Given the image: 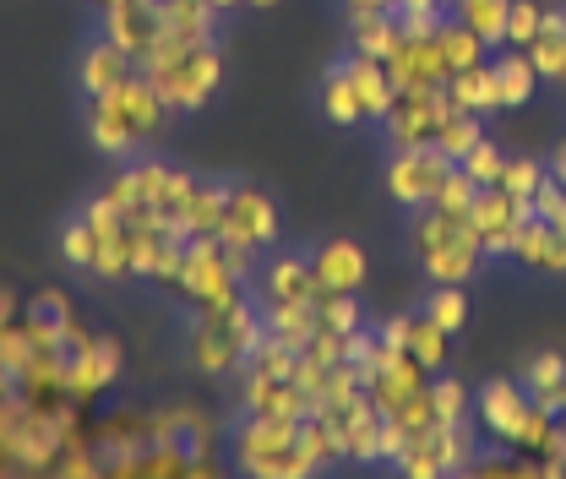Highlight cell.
<instances>
[{"label": "cell", "instance_id": "43", "mask_svg": "<svg viewBox=\"0 0 566 479\" xmlns=\"http://www.w3.org/2000/svg\"><path fill=\"white\" fill-rule=\"evenodd\" d=\"M316 316H322V327H333V333L365 327V305H359L354 289H322V294H316Z\"/></svg>", "mask_w": 566, "mask_h": 479}, {"label": "cell", "instance_id": "15", "mask_svg": "<svg viewBox=\"0 0 566 479\" xmlns=\"http://www.w3.org/2000/svg\"><path fill=\"white\" fill-rule=\"evenodd\" d=\"M528 212H534V207L517 202V197H512V191H501V186H480V191H474L469 223H474V235H480L485 257H512V235H517V223H523Z\"/></svg>", "mask_w": 566, "mask_h": 479}, {"label": "cell", "instance_id": "48", "mask_svg": "<svg viewBox=\"0 0 566 479\" xmlns=\"http://www.w3.org/2000/svg\"><path fill=\"white\" fill-rule=\"evenodd\" d=\"M534 218H545V223H556V229H562V235H566V186H562V180H556V175H551V180H545V186L534 191Z\"/></svg>", "mask_w": 566, "mask_h": 479}, {"label": "cell", "instance_id": "47", "mask_svg": "<svg viewBox=\"0 0 566 479\" xmlns=\"http://www.w3.org/2000/svg\"><path fill=\"white\" fill-rule=\"evenodd\" d=\"M545 11H551V6H539V0H512V11H506V39H501V44L528 50V44L539 39V28H545Z\"/></svg>", "mask_w": 566, "mask_h": 479}, {"label": "cell", "instance_id": "27", "mask_svg": "<svg viewBox=\"0 0 566 479\" xmlns=\"http://www.w3.org/2000/svg\"><path fill=\"white\" fill-rule=\"evenodd\" d=\"M495 66V82H501V98H506V110H523L534 93H539V66L528 61V50H512V44H501L491 55Z\"/></svg>", "mask_w": 566, "mask_h": 479}, {"label": "cell", "instance_id": "39", "mask_svg": "<svg viewBox=\"0 0 566 479\" xmlns=\"http://www.w3.org/2000/svg\"><path fill=\"white\" fill-rule=\"evenodd\" d=\"M480 137H485V115H474V110H458V104H452V115H447V121H441V132H436V147H441L452 164H463V153H469Z\"/></svg>", "mask_w": 566, "mask_h": 479}, {"label": "cell", "instance_id": "2", "mask_svg": "<svg viewBox=\"0 0 566 479\" xmlns=\"http://www.w3.org/2000/svg\"><path fill=\"white\" fill-rule=\"evenodd\" d=\"M268 339L262 327V305H256V289L208 305L191 316V333H186V354H191V371L197 376H240V365L251 360V348Z\"/></svg>", "mask_w": 566, "mask_h": 479}, {"label": "cell", "instance_id": "38", "mask_svg": "<svg viewBox=\"0 0 566 479\" xmlns=\"http://www.w3.org/2000/svg\"><path fill=\"white\" fill-rule=\"evenodd\" d=\"M294 365H300V348L283 339H268L251 348V360L240 365V376H268V382H294Z\"/></svg>", "mask_w": 566, "mask_h": 479}, {"label": "cell", "instance_id": "16", "mask_svg": "<svg viewBox=\"0 0 566 479\" xmlns=\"http://www.w3.org/2000/svg\"><path fill=\"white\" fill-rule=\"evenodd\" d=\"M256 305H283V300H316L322 283L311 257H294V251H268V262L256 268Z\"/></svg>", "mask_w": 566, "mask_h": 479}, {"label": "cell", "instance_id": "35", "mask_svg": "<svg viewBox=\"0 0 566 479\" xmlns=\"http://www.w3.org/2000/svg\"><path fill=\"white\" fill-rule=\"evenodd\" d=\"M424 316L436 322V327H447V333H463L469 327V283H430V294H424L420 305Z\"/></svg>", "mask_w": 566, "mask_h": 479}, {"label": "cell", "instance_id": "33", "mask_svg": "<svg viewBox=\"0 0 566 479\" xmlns=\"http://www.w3.org/2000/svg\"><path fill=\"white\" fill-rule=\"evenodd\" d=\"M436 50H441L447 71H463V66H480V61H491V44H485L474 28H463L458 17H447V22L436 28Z\"/></svg>", "mask_w": 566, "mask_h": 479}, {"label": "cell", "instance_id": "36", "mask_svg": "<svg viewBox=\"0 0 566 479\" xmlns=\"http://www.w3.org/2000/svg\"><path fill=\"white\" fill-rule=\"evenodd\" d=\"M506 11H512V0H452V17L463 28H474L491 50H501V39H506Z\"/></svg>", "mask_w": 566, "mask_h": 479}, {"label": "cell", "instance_id": "26", "mask_svg": "<svg viewBox=\"0 0 566 479\" xmlns=\"http://www.w3.org/2000/svg\"><path fill=\"white\" fill-rule=\"evenodd\" d=\"M17 393L33 398V404H61L66 398V348H39L17 371Z\"/></svg>", "mask_w": 566, "mask_h": 479}, {"label": "cell", "instance_id": "34", "mask_svg": "<svg viewBox=\"0 0 566 479\" xmlns=\"http://www.w3.org/2000/svg\"><path fill=\"white\" fill-rule=\"evenodd\" d=\"M430 419L436 425H474V393H469V382L436 371L430 376Z\"/></svg>", "mask_w": 566, "mask_h": 479}, {"label": "cell", "instance_id": "19", "mask_svg": "<svg viewBox=\"0 0 566 479\" xmlns=\"http://www.w3.org/2000/svg\"><path fill=\"white\" fill-rule=\"evenodd\" d=\"M512 262L528 268V273H566V235L545 218H523L517 235H512Z\"/></svg>", "mask_w": 566, "mask_h": 479}, {"label": "cell", "instance_id": "28", "mask_svg": "<svg viewBox=\"0 0 566 479\" xmlns=\"http://www.w3.org/2000/svg\"><path fill=\"white\" fill-rule=\"evenodd\" d=\"M115 479H191V447H180V441H153L132 464H120Z\"/></svg>", "mask_w": 566, "mask_h": 479}, {"label": "cell", "instance_id": "6", "mask_svg": "<svg viewBox=\"0 0 566 479\" xmlns=\"http://www.w3.org/2000/svg\"><path fill=\"white\" fill-rule=\"evenodd\" d=\"M142 71L153 76V87L164 93V104H169L175 115H197V110H208L212 93L223 87V44H218V39H202V44H164Z\"/></svg>", "mask_w": 566, "mask_h": 479}, {"label": "cell", "instance_id": "10", "mask_svg": "<svg viewBox=\"0 0 566 479\" xmlns=\"http://www.w3.org/2000/svg\"><path fill=\"white\" fill-rule=\"evenodd\" d=\"M469 458H474V425H430L409 441V452L392 469L409 479H447L469 475Z\"/></svg>", "mask_w": 566, "mask_h": 479}, {"label": "cell", "instance_id": "45", "mask_svg": "<svg viewBox=\"0 0 566 479\" xmlns=\"http://www.w3.org/2000/svg\"><path fill=\"white\" fill-rule=\"evenodd\" d=\"M39 354V339H33V327H28V316H11V322H0V371H22L28 360Z\"/></svg>", "mask_w": 566, "mask_h": 479}, {"label": "cell", "instance_id": "55", "mask_svg": "<svg viewBox=\"0 0 566 479\" xmlns=\"http://www.w3.org/2000/svg\"><path fill=\"white\" fill-rule=\"evenodd\" d=\"M93 6H98V11H104V6H120V0H93Z\"/></svg>", "mask_w": 566, "mask_h": 479}, {"label": "cell", "instance_id": "54", "mask_svg": "<svg viewBox=\"0 0 566 479\" xmlns=\"http://www.w3.org/2000/svg\"><path fill=\"white\" fill-rule=\"evenodd\" d=\"M556 414H562V430H566V387H562V404H556Z\"/></svg>", "mask_w": 566, "mask_h": 479}, {"label": "cell", "instance_id": "44", "mask_svg": "<svg viewBox=\"0 0 566 479\" xmlns=\"http://www.w3.org/2000/svg\"><path fill=\"white\" fill-rule=\"evenodd\" d=\"M93 257H98V229L76 212L66 229H61V262L76 268V273H93Z\"/></svg>", "mask_w": 566, "mask_h": 479}, {"label": "cell", "instance_id": "40", "mask_svg": "<svg viewBox=\"0 0 566 479\" xmlns=\"http://www.w3.org/2000/svg\"><path fill=\"white\" fill-rule=\"evenodd\" d=\"M551 180V164H539V158H528V153H506V169H501V191H512L517 202L534 207V191Z\"/></svg>", "mask_w": 566, "mask_h": 479}, {"label": "cell", "instance_id": "18", "mask_svg": "<svg viewBox=\"0 0 566 479\" xmlns=\"http://www.w3.org/2000/svg\"><path fill=\"white\" fill-rule=\"evenodd\" d=\"M240 414H279V419H311L316 398L300 382H268V376H240Z\"/></svg>", "mask_w": 566, "mask_h": 479}, {"label": "cell", "instance_id": "37", "mask_svg": "<svg viewBox=\"0 0 566 479\" xmlns=\"http://www.w3.org/2000/svg\"><path fill=\"white\" fill-rule=\"evenodd\" d=\"M523 387H528V398H539V404H562V387H566V354L562 348H545V354H534L528 360V371H523Z\"/></svg>", "mask_w": 566, "mask_h": 479}, {"label": "cell", "instance_id": "22", "mask_svg": "<svg viewBox=\"0 0 566 479\" xmlns=\"http://www.w3.org/2000/svg\"><path fill=\"white\" fill-rule=\"evenodd\" d=\"M137 71V61L115 44V39H93L87 50H82V61H76V82H82V98H93V93H109L115 82H126Z\"/></svg>", "mask_w": 566, "mask_h": 479}, {"label": "cell", "instance_id": "11", "mask_svg": "<svg viewBox=\"0 0 566 479\" xmlns=\"http://www.w3.org/2000/svg\"><path fill=\"white\" fill-rule=\"evenodd\" d=\"M98 458H104V479H115L120 464H132L137 452H147L158 441V425H153V409H137V404H115L104 409L93 425H87Z\"/></svg>", "mask_w": 566, "mask_h": 479}, {"label": "cell", "instance_id": "25", "mask_svg": "<svg viewBox=\"0 0 566 479\" xmlns=\"http://www.w3.org/2000/svg\"><path fill=\"white\" fill-rule=\"evenodd\" d=\"M218 22L223 11L208 6V0H164V44H202V39H218ZM158 44V50H164Z\"/></svg>", "mask_w": 566, "mask_h": 479}, {"label": "cell", "instance_id": "21", "mask_svg": "<svg viewBox=\"0 0 566 479\" xmlns=\"http://www.w3.org/2000/svg\"><path fill=\"white\" fill-rule=\"evenodd\" d=\"M387 71H392V82H398V93L403 87H447V61H441V50H436V33L430 39H403L392 55H387Z\"/></svg>", "mask_w": 566, "mask_h": 479}, {"label": "cell", "instance_id": "50", "mask_svg": "<svg viewBox=\"0 0 566 479\" xmlns=\"http://www.w3.org/2000/svg\"><path fill=\"white\" fill-rule=\"evenodd\" d=\"M344 11L359 17V11H392V0H344Z\"/></svg>", "mask_w": 566, "mask_h": 479}, {"label": "cell", "instance_id": "4", "mask_svg": "<svg viewBox=\"0 0 566 479\" xmlns=\"http://www.w3.org/2000/svg\"><path fill=\"white\" fill-rule=\"evenodd\" d=\"M409 251L424 268L430 283H474L480 262H485V246L469 223V212H447V207H415V223H409Z\"/></svg>", "mask_w": 566, "mask_h": 479}, {"label": "cell", "instance_id": "49", "mask_svg": "<svg viewBox=\"0 0 566 479\" xmlns=\"http://www.w3.org/2000/svg\"><path fill=\"white\" fill-rule=\"evenodd\" d=\"M474 191H480V186H474L463 169H452L447 186H441V197H436V207H447V212H469V207H474Z\"/></svg>", "mask_w": 566, "mask_h": 479}, {"label": "cell", "instance_id": "30", "mask_svg": "<svg viewBox=\"0 0 566 479\" xmlns=\"http://www.w3.org/2000/svg\"><path fill=\"white\" fill-rule=\"evenodd\" d=\"M262 327H268L273 339L305 348V343L316 339V327H322L316 300H283V305H262Z\"/></svg>", "mask_w": 566, "mask_h": 479}, {"label": "cell", "instance_id": "46", "mask_svg": "<svg viewBox=\"0 0 566 479\" xmlns=\"http://www.w3.org/2000/svg\"><path fill=\"white\" fill-rule=\"evenodd\" d=\"M458 169H463L474 186H495V180H501V169H506V147H501L495 137H480L469 153H463V164H458Z\"/></svg>", "mask_w": 566, "mask_h": 479}, {"label": "cell", "instance_id": "3", "mask_svg": "<svg viewBox=\"0 0 566 479\" xmlns=\"http://www.w3.org/2000/svg\"><path fill=\"white\" fill-rule=\"evenodd\" d=\"M305 419H279V414H240L229 430V469L245 479H305L316 475L305 441Z\"/></svg>", "mask_w": 566, "mask_h": 479}, {"label": "cell", "instance_id": "7", "mask_svg": "<svg viewBox=\"0 0 566 479\" xmlns=\"http://www.w3.org/2000/svg\"><path fill=\"white\" fill-rule=\"evenodd\" d=\"M430 376H436V371L409 354V343L376 339L370 343V354H365V393H370V404L387 414V419L409 409L424 387H430Z\"/></svg>", "mask_w": 566, "mask_h": 479}, {"label": "cell", "instance_id": "32", "mask_svg": "<svg viewBox=\"0 0 566 479\" xmlns=\"http://www.w3.org/2000/svg\"><path fill=\"white\" fill-rule=\"evenodd\" d=\"M528 61L539 66V82L566 87V11H545V28L528 44Z\"/></svg>", "mask_w": 566, "mask_h": 479}, {"label": "cell", "instance_id": "8", "mask_svg": "<svg viewBox=\"0 0 566 479\" xmlns=\"http://www.w3.org/2000/svg\"><path fill=\"white\" fill-rule=\"evenodd\" d=\"M279 235H283L279 202H273L256 180H229V207H223V229H218V240L268 257V251L279 246Z\"/></svg>", "mask_w": 566, "mask_h": 479}, {"label": "cell", "instance_id": "51", "mask_svg": "<svg viewBox=\"0 0 566 479\" xmlns=\"http://www.w3.org/2000/svg\"><path fill=\"white\" fill-rule=\"evenodd\" d=\"M551 175H556V180H562V186H566V137H562V147L551 153Z\"/></svg>", "mask_w": 566, "mask_h": 479}, {"label": "cell", "instance_id": "9", "mask_svg": "<svg viewBox=\"0 0 566 479\" xmlns=\"http://www.w3.org/2000/svg\"><path fill=\"white\" fill-rule=\"evenodd\" d=\"M458 164L436 147V142H424V147H392L387 153V197L398 207H430L441 197V186H447V175H452Z\"/></svg>", "mask_w": 566, "mask_h": 479}, {"label": "cell", "instance_id": "17", "mask_svg": "<svg viewBox=\"0 0 566 479\" xmlns=\"http://www.w3.org/2000/svg\"><path fill=\"white\" fill-rule=\"evenodd\" d=\"M311 268H316V283L322 289H365V278H370V257H365V246L349 240V235H333V240H322L316 251H311Z\"/></svg>", "mask_w": 566, "mask_h": 479}, {"label": "cell", "instance_id": "41", "mask_svg": "<svg viewBox=\"0 0 566 479\" xmlns=\"http://www.w3.org/2000/svg\"><path fill=\"white\" fill-rule=\"evenodd\" d=\"M447 339H452V333H447V327H436L424 311H409V339L403 343H409V354L424 360L430 371H447Z\"/></svg>", "mask_w": 566, "mask_h": 479}, {"label": "cell", "instance_id": "13", "mask_svg": "<svg viewBox=\"0 0 566 479\" xmlns=\"http://www.w3.org/2000/svg\"><path fill=\"white\" fill-rule=\"evenodd\" d=\"M447 115H452L447 87H403V93L392 98L387 121H381L387 147H424V142H436Z\"/></svg>", "mask_w": 566, "mask_h": 479}, {"label": "cell", "instance_id": "12", "mask_svg": "<svg viewBox=\"0 0 566 479\" xmlns=\"http://www.w3.org/2000/svg\"><path fill=\"white\" fill-rule=\"evenodd\" d=\"M120 371H126V348L104 333H93L82 348H66V398L93 409L104 393H115Z\"/></svg>", "mask_w": 566, "mask_h": 479}, {"label": "cell", "instance_id": "24", "mask_svg": "<svg viewBox=\"0 0 566 479\" xmlns=\"http://www.w3.org/2000/svg\"><path fill=\"white\" fill-rule=\"evenodd\" d=\"M447 98H452L458 110H474V115H485V121L506 110V98H501V82H495V66H491V61L452 71V76H447Z\"/></svg>", "mask_w": 566, "mask_h": 479}, {"label": "cell", "instance_id": "1", "mask_svg": "<svg viewBox=\"0 0 566 479\" xmlns=\"http://www.w3.org/2000/svg\"><path fill=\"white\" fill-rule=\"evenodd\" d=\"M175 121V110L164 104V93L153 87V76L147 71H132L126 82H115L109 93H93V98H82V126H87V142L104 153V158H115V164H126V158H142L158 132Z\"/></svg>", "mask_w": 566, "mask_h": 479}, {"label": "cell", "instance_id": "29", "mask_svg": "<svg viewBox=\"0 0 566 479\" xmlns=\"http://www.w3.org/2000/svg\"><path fill=\"white\" fill-rule=\"evenodd\" d=\"M403 39H409V33L398 28V17H392V11H359V17H349V50H359V55L387 61Z\"/></svg>", "mask_w": 566, "mask_h": 479}, {"label": "cell", "instance_id": "14", "mask_svg": "<svg viewBox=\"0 0 566 479\" xmlns=\"http://www.w3.org/2000/svg\"><path fill=\"white\" fill-rule=\"evenodd\" d=\"M98 33L115 39L137 66H147L164 44V0H120L98 11Z\"/></svg>", "mask_w": 566, "mask_h": 479}, {"label": "cell", "instance_id": "31", "mask_svg": "<svg viewBox=\"0 0 566 479\" xmlns=\"http://www.w3.org/2000/svg\"><path fill=\"white\" fill-rule=\"evenodd\" d=\"M223 207H229V186L223 180H197L191 202H186V218H180V235L197 240V235H218L223 229Z\"/></svg>", "mask_w": 566, "mask_h": 479}, {"label": "cell", "instance_id": "42", "mask_svg": "<svg viewBox=\"0 0 566 479\" xmlns=\"http://www.w3.org/2000/svg\"><path fill=\"white\" fill-rule=\"evenodd\" d=\"M392 17L409 39H430L452 17V0H392Z\"/></svg>", "mask_w": 566, "mask_h": 479}, {"label": "cell", "instance_id": "5", "mask_svg": "<svg viewBox=\"0 0 566 479\" xmlns=\"http://www.w3.org/2000/svg\"><path fill=\"white\" fill-rule=\"evenodd\" d=\"M256 283V251H240L218 235H197L186 240V262L175 273V294L191 305V311H208V305H223L234 294H245Z\"/></svg>", "mask_w": 566, "mask_h": 479}, {"label": "cell", "instance_id": "53", "mask_svg": "<svg viewBox=\"0 0 566 479\" xmlns=\"http://www.w3.org/2000/svg\"><path fill=\"white\" fill-rule=\"evenodd\" d=\"M245 6H256V11H273V6H283V0H245Z\"/></svg>", "mask_w": 566, "mask_h": 479}, {"label": "cell", "instance_id": "52", "mask_svg": "<svg viewBox=\"0 0 566 479\" xmlns=\"http://www.w3.org/2000/svg\"><path fill=\"white\" fill-rule=\"evenodd\" d=\"M208 6H218V11H223V17H229V11H240V6H245V0H208Z\"/></svg>", "mask_w": 566, "mask_h": 479}, {"label": "cell", "instance_id": "23", "mask_svg": "<svg viewBox=\"0 0 566 479\" xmlns=\"http://www.w3.org/2000/svg\"><path fill=\"white\" fill-rule=\"evenodd\" d=\"M316 110H322V121L338 126V132L365 126V110H359V93H354L349 71H344V55L322 71V82H316Z\"/></svg>", "mask_w": 566, "mask_h": 479}, {"label": "cell", "instance_id": "20", "mask_svg": "<svg viewBox=\"0 0 566 479\" xmlns=\"http://www.w3.org/2000/svg\"><path fill=\"white\" fill-rule=\"evenodd\" d=\"M344 71H349L354 93H359L365 126H381V121H387V110H392V98H398V82H392L387 61H376V55H359V50H344Z\"/></svg>", "mask_w": 566, "mask_h": 479}]
</instances>
